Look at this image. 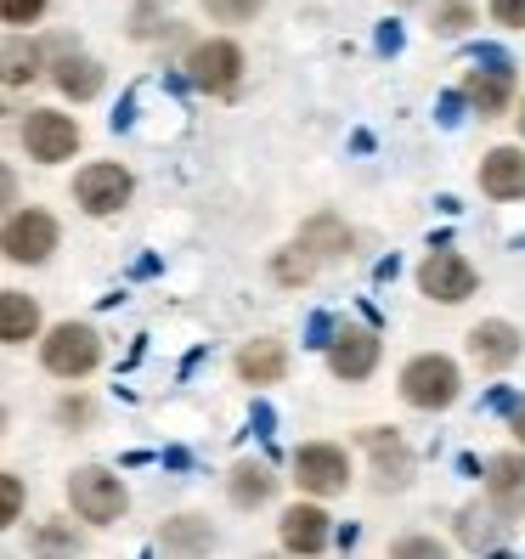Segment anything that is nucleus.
<instances>
[{
  "label": "nucleus",
  "mask_w": 525,
  "mask_h": 559,
  "mask_svg": "<svg viewBox=\"0 0 525 559\" xmlns=\"http://www.w3.org/2000/svg\"><path fill=\"white\" fill-rule=\"evenodd\" d=\"M457 91H464V103H469L480 119H498V114L514 103V57L480 46V51L469 57L464 85H457Z\"/></svg>",
  "instance_id": "1"
},
{
  "label": "nucleus",
  "mask_w": 525,
  "mask_h": 559,
  "mask_svg": "<svg viewBox=\"0 0 525 559\" xmlns=\"http://www.w3.org/2000/svg\"><path fill=\"white\" fill-rule=\"evenodd\" d=\"M457 390H464V379H457V361L441 356V350H423V356H413L407 368H402V396H407V407H418V413L452 407Z\"/></svg>",
  "instance_id": "2"
},
{
  "label": "nucleus",
  "mask_w": 525,
  "mask_h": 559,
  "mask_svg": "<svg viewBox=\"0 0 525 559\" xmlns=\"http://www.w3.org/2000/svg\"><path fill=\"white\" fill-rule=\"evenodd\" d=\"M187 80L199 85L204 96H232L243 85V46L226 40V35H210V40H192L187 51Z\"/></svg>",
  "instance_id": "3"
},
{
  "label": "nucleus",
  "mask_w": 525,
  "mask_h": 559,
  "mask_svg": "<svg viewBox=\"0 0 525 559\" xmlns=\"http://www.w3.org/2000/svg\"><path fill=\"white\" fill-rule=\"evenodd\" d=\"M40 361L57 379H85V373H96V361H103V340H96L91 322H57L40 340Z\"/></svg>",
  "instance_id": "4"
},
{
  "label": "nucleus",
  "mask_w": 525,
  "mask_h": 559,
  "mask_svg": "<svg viewBox=\"0 0 525 559\" xmlns=\"http://www.w3.org/2000/svg\"><path fill=\"white\" fill-rule=\"evenodd\" d=\"M17 136H23V153L35 164H62V158L80 153V119L57 114V108H28L23 124H17Z\"/></svg>",
  "instance_id": "5"
},
{
  "label": "nucleus",
  "mask_w": 525,
  "mask_h": 559,
  "mask_svg": "<svg viewBox=\"0 0 525 559\" xmlns=\"http://www.w3.org/2000/svg\"><path fill=\"white\" fill-rule=\"evenodd\" d=\"M69 503H74V514L91 520V525H114V520L124 514V486H119V475L85 464V469L69 475Z\"/></svg>",
  "instance_id": "6"
},
{
  "label": "nucleus",
  "mask_w": 525,
  "mask_h": 559,
  "mask_svg": "<svg viewBox=\"0 0 525 559\" xmlns=\"http://www.w3.org/2000/svg\"><path fill=\"white\" fill-rule=\"evenodd\" d=\"M294 480H300V491H311V498H334V491L350 486V457L345 447L334 441H311L294 452Z\"/></svg>",
  "instance_id": "7"
},
{
  "label": "nucleus",
  "mask_w": 525,
  "mask_h": 559,
  "mask_svg": "<svg viewBox=\"0 0 525 559\" xmlns=\"http://www.w3.org/2000/svg\"><path fill=\"white\" fill-rule=\"evenodd\" d=\"M130 192H136V181H130L124 164H85L74 176V204L85 215H119L130 204Z\"/></svg>",
  "instance_id": "8"
},
{
  "label": "nucleus",
  "mask_w": 525,
  "mask_h": 559,
  "mask_svg": "<svg viewBox=\"0 0 525 559\" xmlns=\"http://www.w3.org/2000/svg\"><path fill=\"white\" fill-rule=\"evenodd\" d=\"M418 288L430 294V300H441V306H464L475 294V266L457 249H430L423 266H418Z\"/></svg>",
  "instance_id": "9"
},
{
  "label": "nucleus",
  "mask_w": 525,
  "mask_h": 559,
  "mask_svg": "<svg viewBox=\"0 0 525 559\" xmlns=\"http://www.w3.org/2000/svg\"><path fill=\"white\" fill-rule=\"evenodd\" d=\"M0 243H7L12 266H40V260H51V249H57V221L46 210H12Z\"/></svg>",
  "instance_id": "10"
},
{
  "label": "nucleus",
  "mask_w": 525,
  "mask_h": 559,
  "mask_svg": "<svg viewBox=\"0 0 525 559\" xmlns=\"http://www.w3.org/2000/svg\"><path fill=\"white\" fill-rule=\"evenodd\" d=\"M327 368H334V379H345V384L368 379L379 368V334L373 328H339L334 345H327Z\"/></svg>",
  "instance_id": "11"
},
{
  "label": "nucleus",
  "mask_w": 525,
  "mask_h": 559,
  "mask_svg": "<svg viewBox=\"0 0 525 559\" xmlns=\"http://www.w3.org/2000/svg\"><path fill=\"white\" fill-rule=\"evenodd\" d=\"M277 537H283L288 554L317 559L327 543H334V525H327V514H322L317 503H294V509H283V520H277Z\"/></svg>",
  "instance_id": "12"
},
{
  "label": "nucleus",
  "mask_w": 525,
  "mask_h": 559,
  "mask_svg": "<svg viewBox=\"0 0 525 559\" xmlns=\"http://www.w3.org/2000/svg\"><path fill=\"white\" fill-rule=\"evenodd\" d=\"M51 85L69 96V103H96V96H103V85H108V69H103L91 51H57Z\"/></svg>",
  "instance_id": "13"
},
{
  "label": "nucleus",
  "mask_w": 525,
  "mask_h": 559,
  "mask_svg": "<svg viewBox=\"0 0 525 559\" xmlns=\"http://www.w3.org/2000/svg\"><path fill=\"white\" fill-rule=\"evenodd\" d=\"M486 498L503 520L525 514V452H498L486 464Z\"/></svg>",
  "instance_id": "14"
},
{
  "label": "nucleus",
  "mask_w": 525,
  "mask_h": 559,
  "mask_svg": "<svg viewBox=\"0 0 525 559\" xmlns=\"http://www.w3.org/2000/svg\"><path fill=\"white\" fill-rule=\"evenodd\" d=\"M480 192L498 204L525 199V147H491L480 158Z\"/></svg>",
  "instance_id": "15"
},
{
  "label": "nucleus",
  "mask_w": 525,
  "mask_h": 559,
  "mask_svg": "<svg viewBox=\"0 0 525 559\" xmlns=\"http://www.w3.org/2000/svg\"><path fill=\"white\" fill-rule=\"evenodd\" d=\"M469 356H475V368H486V373H503L509 361L520 356V334H514V322L491 317V322L469 328Z\"/></svg>",
  "instance_id": "16"
},
{
  "label": "nucleus",
  "mask_w": 525,
  "mask_h": 559,
  "mask_svg": "<svg viewBox=\"0 0 525 559\" xmlns=\"http://www.w3.org/2000/svg\"><path fill=\"white\" fill-rule=\"evenodd\" d=\"M362 441H368V452H373L379 486H384V491H390V486H407V475H413V452H407V441H402L396 430H368Z\"/></svg>",
  "instance_id": "17"
},
{
  "label": "nucleus",
  "mask_w": 525,
  "mask_h": 559,
  "mask_svg": "<svg viewBox=\"0 0 525 559\" xmlns=\"http://www.w3.org/2000/svg\"><path fill=\"white\" fill-rule=\"evenodd\" d=\"M164 554H176V559H199L215 548V532H210V520L199 514H176V520H164V532H158Z\"/></svg>",
  "instance_id": "18"
},
{
  "label": "nucleus",
  "mask_w": 525,
  "mask_h": 559,
  "mask_svg": "<svg viewBox=\"0 0 525 559\" xmlns=\"http://www.w3.org/2000/svg\"><path fill=\"white\" fill-rule=\"evenodd\" d=\"M40 334V306L17 288H0V340L7 345H28Z\"/></svg>",
  "instance_id": "19"
},
{
  "label": "nucleus",
  "mask_w": 525,
  "mask_h": 559,
  "mask_svg": "<svg viewBox=\"0 0 525 559\" xmlns=\"http://www.w3.org/2000/svg\"><path fill=\"white\" fill-rule=\"evenodd\" d=\"M300 249H306L311 260H339V254L350 249V226H345L339 215H311V221L300 226Z\"/></svg>",
  "instance_id": "20"
},
{
  "label": "nucleus",
  "mask_w": 525,
  "mask_h": 559,
  "mask_svg": "<svg viewBox=\"0 0 525 559\" xmlns=\"http://www.w3.org/2000/svg\"><path fill=\"white\" fill-rule=\"evenodd\" d=\"M238 373H243V384H277L288 373V350L277 340H254L238 350Z\"/></svg>",
  "instance_id": "21"
},
{
  "label": "nucleus",
  "mask_w": 525,
  "mask_h": 559,
  "mask_svg": "<svg viewBox=\"0 0 525 559\" xmlns=\"http://www.w3.org/2000/svg\"><path fill=\"white\" fill-rule=\"evenodd\" d=\"M226 491H232L238 509H260V503L277 498V475H272L266 464H238L232 480H226Z\"/></svg>",
  "instance_id": "22"
},
{
  "label": "nucleus",
  "mask_w": 525,
  "mask_h": 559,
  "mask_svg": "<svg viewBox=\"0 0 525 559\" xmlns=\"http://www.w3.org/2000/svg\"><path fill=\"white\" fill-rule=\"evenodd\" d=\"M475 23H480L475 0H435V12H430V28H435L441 40H457V35H469Z\"/></svg>",
  "instance_id": "23"
},
{
  "label": "nucleus",
  "mask_w": 525,
  "mask_h": 559,
  "mask_svg": "<svg viewBox=\"0 0 525 559\" xmlns=\"http://www.w3.org/2000/svg\"><path fill=\"white\" fill-rule=\"evenodd\" d=\"M210 23H254L266 0H199Z\"/></svg>",
  "instance_id": "24"
},
{
  "label": "nucleus",
  "mask_w": 525,
  "mask_h": 559,
  "mask_svg": "<svg viewBox=\"0 0 525 559\" xmlns=\"http://www.w3.org/2000/svg\"><path fill=\"white\" fill-rule=\"evenodd\" d=\"M35 74H40V51L23 46V40H12V46H7V85H28Z\"/></svg>",
  "instance_id": "25"
},
{
  "label": "nucleus",
  "mask_w": 525,
  "mask_h": 559,
  "mask_svg": "<svg viewBox=\"0 0 525 559\" xmlns=\"http://www.w3.org/2000/svg\"><path fill=\"white\" fill-rule=\"evenodd\" d=\"M486 520H498V509H491V514H480V509H464V525H457V532H464V543H475V548L498 543V525H486Z\"/></svg>",
  "instance_id": "26"
},
{
  "label": "nucleus",
  "mask_w": 525,
  "mask_h": 559,
  "mask_svg": "<svg viewBox=\"0 0 525 559\" xmlns=\"http://www.w3.org/2000/svg\"><path fill=\"white\" fill-rule=\"evenodd\" d=\"M51 0H0V17H7L12 28H28V23H40L46 17Z\"/></svg>",
  "instance_id": "27"
},
{
  "label": "nucleus",
  "mask_w": 525,
  "mask_h": 559,
  "mask_svg": "<svg viewBox=\"0 0 525 559\" xmlns=\"http://www.w3.org/2000/svg\"><path fill=\"white\" fill-rule=\"evenodd\" d=\"M390 559H446V548L435 537H402V543H390Z\"/></svg>",
  "instance_id": "28"
},
{
  "label": "nucleus",
  "mask_w": 525,
  "mask_h": 559,
  "mask_svg": "<svg viewBox=\"0 0 525 559\" xmlns=\"http://www.w3.org/2000/svg\"><path fill=\"white\" fill-rule=\"evenodd\" d=\"M17 514H23V480L7 469V475H0V520L17 525Z\"/></svg>",
  "instance_id": "29"
},
{
  "label": "nucleus",
  "mask_w": 525,
  "mask_h": 559,
  "mask_svg": "<svg viewBox=\"0 0 525 559\" xmlns=\"http://www.w3.org/2000/svg\"><path fill=\"white\" fill-rule=\"evenodd\" d=\"M486 12L498 28H525V0H486Z\"/></svg>",
  "instance_id": "30"
},
{
  "label": "nucleus",
  "mask_w": 525,
  "mask_h": 559,
  "mask_svg": "<svg viewBox=\"0 0 525 559\" xmlns=\"http://www.w3.org/2000/svg\"><path fill=\"white\" fill-rule=\"evenodd\" d=\"M91 413H96V407H91L85 396H69V402L57 407V418H62V424H91Z\"/></svg>",
  "instance_id": "31"
},
{
  "label": "nucleus",
  "mask_w": 525,
  "mask_h": 559,
  "mask_svg": "<svg viewBox=\"0 0 525 559\" xmlns=\"http://www.w3.org/2000/svg\"><path fill=\"white\" fill-rule=\"evenodd\" d=\"M379 51H402V28H396V23L379 28Z\"/></svg>",
  "instance_id": "32"
},
{
  "label": "nucleus",
  "mask_w": 525,
  "mask_h": 559,
  "mask_svg": "<svg viewBox=\"0 0 525 559\" xmlns=\"http://www.w3.org/2000/svg\"><path fill=\"white\" fill-rule=\"evenodd\" d=\"M514 436H520V447H525V402L514 407Z\"/></svg>",
  "instance_id": "33"
},
{
  "label": "nucleus",
  "mask_w": 525,
  "mask_h": 559,
  "mask_svg": "<svg viewBox=\"0 0 525 559\" xmlns=\"http://www.w3.org/2000/svg\"><path fill=\"white\" fill-rule=\"evenodd\" d=\"M514 124H520V142H525V103H520V114H514Z\"/></svg>",
  "instance_id": "34"
},
{
  "label": "nucleus",
  "mask_w": 525,
  "mask_h": 559,
  "mask_svg": "<svg viewBox=\"0 0 525 559\" xmlns=\"http://www.w3.org/2000/svg\"><path fill=\"white\" fill-rule=\"evenodd\" d=\"M153 7H164V0H136V12H153Z\"/></svg>",
  "instance_id": "35"
},
{
  "label": "nucleus",
  "mask_w": 525,
  "mask_h": 559,
  "mask_svg": "<svg viewBox=\"0 0 525 559\" xmlns=\"http://www.w3.org/2000/svg\"><path fill=\"white\" fill-rule=\"evenodd\" d=\"M402 7H418V0H402Z\"/></svg>",
  "instance_id": "36"
}]
</instances>
